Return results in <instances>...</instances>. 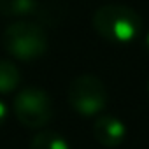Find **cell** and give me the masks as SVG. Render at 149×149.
Here are the masks:
<instances>
[{"instance_id": "obj_2", "label": "cell", "mask_w": 149, "mask_h": 149, "mask_svg": "<svg viewBox=\"0 0 149 149\" xmlns=\"http://www.w3.org/2000/svg\"><path fill=\"white\" fill-rule=\"evenodd\" d=\"M2 44L9 54L18 60L32 61L47 51V33L37 21H14L2 35Z\"/></svg>"}, {"instance_id": "obj_10", "label": "cell", "mask_w": 149, "mask_h": 149, "mask_svg": "<svg viewBox=\"0 0 149 149\" xmlns=\"http://www.w3.org/2000/svg\"><path fill=\"white\" fill-rule=\"evenodd\" d=\"M146 47H147V49H149V33H147V35H146Z\"/></svg>"}, {"instance_id": "obj_6", "label": "cell", "mask_w": 149, "mask_h": 149, "mask_svg": "<svg viewBox=\"0 0 149 149\" xmlns=\"http://www.w3.org/2000/svg\"><path fill=\"white\" fill-rule=\"evenodd\" d=\"M93 135L102 146L116 147L123 142L126 135V128L114 116H100L93 123Z\"/></svg>"}, {"instance_id": "obj_1", "label": "cell", "mask_w": 149, "mask_h": 149, "mask_svg": "<svg viewBox=\"0 0 149 149\" xmlns=\"http://www.w3.org/2000/svg\"><path fill=\"white\" fill-rule=\"evenodd\" d=\"M93 28L114 44L132 42L142 30V18L128 6L107 4L95 11Z\"/></svg>"}, {"instance_id": "obj_11", "label": "cell", "mask_w": 149, "mask_h": 149, "mask_svg": "<svg viewBox=\"0 0 149 149\" xmlns=\"http://www.w3.org/2000/svg\"><path fill=\"white\" fill-rule=\"evenodd\" d=\"M147 93H149V81H147Z\"/></svg>"}, {"instance_id": "obj_5", "label": "cell", "mask_w": 149, "mask_h": 149, "mask_svg": "<svg viewBox=\"0 0 149 149\" xmlns=\"http://www.w3.org/2000/svg\"><path fill=\"white\" fill-rule=\"evenodd\" d=\"M2 16H37L44 23H56L61 14L58 9L39 0H0Z\"/></svg>"}, {"instance_id": "obj_7", "label": "cell", "mask_w": 149, "mask_h": 149, "mask_svg": "<svg viewBox=\"0 0 149 149\" xmlns=\"http://www.w3.org/2000/svg\"><path fill=\"white\" fill-rule=\"evenodd\" d=\"M19 70L9 60H0V93H11L19 84Z\"/></svg>"}, {"instance_id": "obj_4", "label": "cell", "mask_w": 149, "mask_h": 149, "mask_svg": "<svg viewBox=\"0 0 149 149\" xmlns=\"http://www.w3.org/2000/svg\"><path fill=\"white\" fill-rule=\"evenodd\" d=\"M53 100L40 88H25L14 98V114L28 128H40L53 118Z\"/></svg>"}, {"instance_id": "obj_8", "label": "cell", "mask_w": 149, "mask_h": 149, "mask_svg": "<svg viewBox=\"0 0 149 149\" xmlns=\"http://www.w3.org/2000/svg\"><path fill=\"white\" fill-rule=\"evenodd\" d=\"M30 149H70L68 142L56 132H40L32 139Z\"/></svg>"}, {"instance_id": "obj_9", "label": "cell", "mask_w": 149, "mask_h": 149, "mask_svg": "<svg viewBox=\"0 0 149 149\" xmlns=\"http://www.w3.org/2000/svg\"><path fill=\"white\" fill-rule=\"evenodd\" d=\"M6 118H7V107H6V104L2 100H0V125L6 121Z\"/></svg>"}, {"instance_id": "obj_3", "label": "cell", "mask_w": 149, "mask_h": 149, "mask_svg": "<svg viewBox=\"0 0 149 149\" xmlns=\"http://www.w3.org/2000/svg\"><path fill=\"white\" fill-rule=\"evenodd\" d=\"M109 95L105 84L91 74L77 76L68 86V104L81 116H95L107 105Z\"/></svg>"}]
</instances>
